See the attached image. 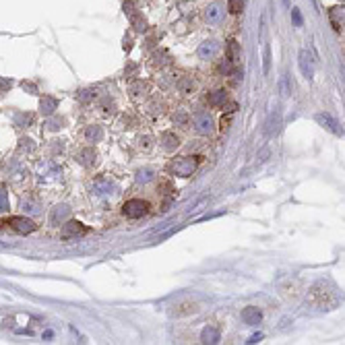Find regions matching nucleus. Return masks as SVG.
Wrapping results in <instances>:
<instances>
[{"label":"nucleus","instance_id":"obj_4","mask_svg":"<svg viewBox=\"0 0 345 345\" xmlns=\"http://www.w3.org/2000/svg\"><path fill=\"white\" fill-rule=\"evenodd\" d=\"M223 19H225V7L221 3H211L205 9V21L209 25H219Z\"/></svg>","mask_w":345,"mask_h":345},{"label":"nucleus","instance_id":"obj_10","mask_svg":"<svg viewBox=\"0 0 345 345\" xmlns=\"http://www.w3.org/2000/svg\"><path fill=\"white\" fill-rule=\"evenodd\" d=\"M316 122H318L320 126H325L327 131L335 133V135H343V128L339 126V122H337L333 116H329V114H316Z\"/></svg>","mask_w":345,"mask_h":345},{"label":"nucleus","instance_id":"obj_1","mask_svg":"<svg viewBox=\"0 0 345 345\" xmlns=\"http://www.w3.org/2000/svg\"><path fill=\"white\" fill-rule=\"evenodd\" d=\"M308 300H310V304L316 306L318 310H331V308L337 306V296H335L325 283H316V285L310 290Z\"/></svg>","mask_w":345,"mask_h":345},{"label":"nucleus","instance_id":"obj_16","mask_svg":"<svg viewBox=\"0 0 345 345\" xmlns=\"http://www.w3.org/2000/svg\"><path fill=\"white\" fill-rule=\"evenodd\" d=\"M178 145H180V139H178L176 133H163V137H161V147H163L165 151H176Z\"/></svg>","mask_w":345,"mask_h":345},{"label":"nucleus","instance_id":"obj_3","mask_svg":"<svg viewBox=\"0 0 345 345\" xmlns=\"http://www.w3.org/2000/svg\"><path fill=\"white\" fill-rule=\"evenodd\" d=\"M122 213L126 215L128 219H139V217H143V215L149 213V205L145 201H141V199H133V201L124 203Z\"/></svg>","mask_w":345,"mask_h":345},{"label":"nucleus","instance_id":"obj_22","mask_svg":"<svg viewBox=\"0 0 345 345\" xmlns=\"http://www.w3.org/2000/svg\"><path fill=\"white\" fill-rule=\"evenodd\" d=\"M85 137H87L89 141H93V143L101 141V139H103V131H101V126H89L87 131H85Z\"/></svg>","mask_w":345,"mask_h":345},{"label":"nucleus","instance_id":"obj_36","mask_svg":"<svg viewBox=\"0 0 345 345\" xmlns=\"http://www.w3.org/2000/svg\"><path fill=\"white\" fill-rule=\"evenodd\" d=\"M151 114H153V116H161L163 114V103H159V101H155V103H151Z\"/></svg>","mask_w":345,"mask_h":345},{"label":"nucleus","instance_id":"obj_32","mask_svg":"<svg viewBox=\"0 0 345 345\" xmlns=\"http://www.w3.org/2000/svg\"><path fill=\"white\" fill-rule=\"evenodd\" d=\"M263 71H265V75H269V71H271V48H269V46H265V62H263Z\"/></svg>","mask_w":345,"mask_h":345},{"label":"nucleus","instance_id":"obj_42","mask_svg":"<svg viewBox=\"0 0 345 345\" xmlns=\"http://www.w3.org/2000/svg\"><path fill=\"white\" fill-rule=\"evenodd\" d=\"M283 5H285V7H290V0H283Z\"/></svg>","mask_w":345,"mask_h":345},{"label":"nucleus","instance_id":"obj_25","mask_svg":"<svg viewBox=\"0 0 345 345\" xmlns=\"http://www.w3.org/2000/svg\"><path fill=\"white\" fill-rule=\"evenodd\" d=\"M279 91H281L283 97L292 95V85H290V75H283L281 81H279Z\"/></svg>","mask_w":345,"mask_h":345},{"label":"nucleus","instance_id":"obj_12","mask_svg":"<svg viewBox=\"0 0 345 345\" xmlns=\"http://www.w3.org/2000/svg\"><path fill=\"white\" fill-rule=\"evenodd\" d=\"M279 126H281V112H279V107H275V112H271V116H269V120L265 124V135L273 137L279 131Z\"/></svg>","mask_w":345,"mask_h":345},{"label":"nucleus","instance_id":"obj_28","mask_svg":"<svg viewBox=\"0 0 345 345\" xmlns=\"http://www.w3.org/2000/svg\"><path fill=\"white\" fill-rule=\"evenodd\" d=\"M151 178H153V169H141L139 174H137V182H141V184L149 182Z\"/></svg>","mask_w":345,"mask_h":345},{"label":"nucleus","instance_id":"obj_8","mask_svg":"<svg viewBox=\"0 0 345 345\" xmlns=\"http://www.w3.org/2000/svg\"><path fill=\"white\" fill-rule=\"evenodd\" d=\"M300 69H302V75H304L308 81L314 77V60H312V54L308 50L300 52Z\"/></svg>","mask_w":345,"mask_h":345},{"label":"nucleus","instance_id":"obj_40","mask_svg":"<svg viewBox=\"0 0 345 345\" xmlns=\"http://www.w3.org/2000/svg\"><path fill=\"white\" fill-rule=\"evenodd\" d=\"M292 17H294V23L300 27L302 25V17H300V11L298 9H292Z\"/></svg>","mask_w":345,"mask_h":345},{"label":"nucleus","instance_id":"obj_11","mask_svg":"<svg viewBox=\"0 0 345 345\" xmlns=\"http://www.w3.org/2000/svg\"><path fill=\"white\" fill-rule=\"evenodd\" d=\"M83 234H87V227L79 221H67V225H62V238H75Z\"/></svg>","mask_w":345,"mask_h":345},{"label":"nucleus","instance_id":"obj_23","mask_svg":"<svg viewBox=\"0 0 345 345\" xmlns=\"http://www.w3.org/2000/svg\"><path fill=\"white\" fill-rule=\"evenodd\" d=\"M131 93H133V97L137 101H141L147 95V83H135L133 87H131Z\"/></svg>","mask_w":345,"mask_h":345},{"label":"nucleus","instance_id":"obj_41","mask_svg":"<svg viewBox=\"0 0 345 345\" xmlns=\"http://www.w3.org/2000/svg\"><path fill=\"white\" fill-rule=\"evenodd\" d=\"M261 339H263V335H261V333H258V335H252L248 343H258V341H261Z\"/></svg>","mask_w":345,"mask_h":345},{"label":"nucleus","instance_id":"obj_27","mask_svg":"<svg viewBox=\"0 0 345 345\" xmlns=\"http://www.w3.org/2000/svg\"><path fill=\"white\" fill-rule=\"evenodd\" d=\"M131 19H133V27H135L139 33H143V31L147 29V21H145V19H141L139 15H131Z\"/></svg>","mask_w":345,"mask_h":345},{"label":"nucleus","instance_id":"obj_19","mask_svg":"<svg viewBox=\"0 0 345 345\" xmlns=\"http://www.w3.org/2000/svg\"><path fill=\"white\" fill-rule=\"evenodd\" d=\"M201 341L203 343H219V331L215 327H205L201 333Z\"/></svg>","mask_w":345,"mask_h":345},{"label":"nucleus","instance_id":"obj_33","mask_svg":"<svg viewBox=\"0 0 345 345\" xmlns=\"http://www.w3.org/2000/svg\"><path fill=\"white\" fill-rule=\"evenodd\" d=\"M19 143H21V145H19L21 151H29V153H31V151H35V145H33L31 139H21Z\"/></svg>","mask_w":345,"mask_h":345},{"label":"nucleus","instance_id":"obj_34","mask_svg":"<svg viewBox=\"0 0 345 345\" xmlns=\"http://www.w3.org/2000/svg\"><path fill=\"white\" fill-rule=\"evenodd\" d=\"M232 71H234V67H232V60H229V58L223 60V62L219 64V73H221V75H229Z\"/></svg>","mask_w":345,"mask_h":345},{"label":"nucleus","instance_id":"obj_35","mask_svg":"<svg viewBox=\"0 0 345 345\" xmlns=\"http://www.w3.org/2000/svg\"><path fill=\"white\" fill-rule=\"evenodd\" d=\"M77 97H79L81 101H91V99L95 97V93H93L91 89H83V91H81V93H79Z\"/></svg>","mask_w":345,"mask_h":345},{"label":"nucleus","instance_id":"obj_20","mask_svg":"<svg viewBox=\"0 0 345 345\" xmlns=\"http://www.w3.org/2000/svg\"><path fill=\"white\" fill-rule=\"evenodd\" d=\"M95 151L93 149H83L81 153H79V161L83 163V165H93L95 163Z\"/></svg>","mask_w":345,"mask_h":345},{"label":"nucleus","instance_id":"obj_15","mask_svg":"<svg viewBox=\"0 0 345 345\" xmlns=\"http://www.w3.org/2000/svg\"><path fill=\"white\" fill-rule=\"evenodd\" d=\"M69 215H71V209L67 205H58V207H54V211L50 215V223L52 225H58V221L69 219Z\"/></svg>","mask_w":345,"mask_h":345},{"label":"nucleus","instance_id":"obj_30","mask_svg":"<svg viewBox=\"0 0 345 345\" xmlns=\"http://www.w3.org/2000/svg\"><path fill=\"white\" fill-rule=\"evenodd\" d=\"M64 124H67V120H64V118H52V120H48V128H50V131H58V128H62Z\"/></svg>","mask_w":345,"mask_h":345},{"label":"nucleus","instance_id":"obj_39","mask_svg":"<svg viewBox=\"0 0 345 345\" xmlns=\"http://www.w3.org/2000/svg\"><path fill=\"white\" fill-rule=\"evenodd\" d=\"M21 87H23L25 91H31V93H37V87H35V85H33V83H29V81H23V83H21Z\"/></svg>","mask_w":345,"mask_h":345},{"label":"nucleus","instance_id":"obj_5","mask_svg":"<svg viewBox=\"0 0 345 345\" xmlns=\"http://www.w3.org/2000/svg\"><path fill=\"white\" fill-rule=\"evenodd\" d=\"M192 122H195V128H197L199 135H211L213 133V118L209 112H195Z\"/></svg>","mask_w":345,"mask_h":345},{"label":"nucleus","instance_id":"obj_37","mask_svg":"<svg viewBox=\"0 0 345 345\" xmlns=\"http://www.w3.org/2000/svg\"><path fill=\"white\" fill-rule=\"evenodd\" d=\"M11 87H13V79L0 77V91H7V89H11Z\"/></svg>","mask_w":345,"mask_h":345},{"label":"nucleus","instance_id":"obj_21","mask_svg":"<svg viewBox=\"0 0 345 345\" xmlns=\"http://www.w3.org/2000/svg\"><path fill=\"white\" fill-rule=\"evenodd\" d=\"M331 21H333V27L337 31H341V27H343V9L341 7L331 9Z\"/></svg>","mask_w":345,"mask_h":345},{"label":"nucleus","instance_id":"obj_13","mask_svg":"<svg viewBox=\"0 0 345 345\" xmlns=\"http://www.w3.org/2000/svg\"><path fill=\"white\" fill-rule=\"evenodd\" d=\"M242 320L246 322V325L254 327V325H258V322L263 320V314H261V310H258V308L248 306V308H244V310H242Z\"/></svg>","mask_w":345,"mask_h":345},{"label":"nucleus","instance_id":"obj_18","mask_svg":"<svg viewBox=\"0 0 345 345\" xmlns=\"http://www.w3.org/2000/svg\"><path fill=\"white\" fill-rule=\"evenodd\" d=\"M176 87H178V91L180 93H184V95H188V93H192L195 91V81H192V77H180L178 79V83H176Z\"/></svg>","mask_w":345,"mask_h":345},{"label":"nucleus","instance_id":"obj_17","mask_svg":"<svg viewBox=\"0 0 345 345\" xmlns=\"http://www.w3.org/2000/svg\"><path fill=\"white\" fill-rule=\"evenodd\" d=\"M209 103H211L213 107H221V105H225V103H227V91H225V89H217V91L209 93Z\"/></svg>","mask_w":345,"mask_h":345},{"label":"nucleus","instance_id":"obj_2","mask_svg":"<svg viewBox=\"0 0 345 345\" xmlns=\"http://www.w3.org/2000/svg\"><path fill=\"white\" fill-rule=\"evenodd\" d=\"M199 157H180V159H174L169 163V171L174 176H180V178H188L192 176V171L199 167Z\"/></svg>","mask_w":345,"mask_h":345},{"label":"nucleus","instance_id":"obj_29","mask_svg":"<svg viewBox=\"0 0 345 345\" xmlns=\"http://www.w3.org/2000/svg\"><path fill=\"white\" fill-rule=\"evenodd\" d=\"M174 124H178V126H186V124H188V114H186L184 110L176 112V114H174Z\"/></svg>","mask_w":345,"mask_h":345},{"label":"nucleus","instance_id":"obj_38","mask_svg":"<svg viewBox=\"0 0 345 345\" xmlns=\"http://www.w3.org/2000/svg\"><path fill=\"white\" fill-rule=\"evenodd\" d=\"M0 211H9V201H7L5 190H0Z\"/></svg>","mask_w":345,"mask_h":345},{"label":"nucleus","instance_id":"obj_31","mask_svg":"<svg viewBox=\"0 0 345 345\" xmlns=\"http://www.w3.org/2000/svg\"><path fill=\"white\" fill-rule=\"evenodd\" d=\"M238 54H240V46H238V41H229V60H232V62H236V60H238Z\"/></svg>","mask_w":345,"mask_h":345},{"label":"nucleus","instance_id":"obj_24","mask_svg":"<svg viewBox=\"0 0 345 345\" xmlns=\"http://www.w3.org/2000/svg\"><path fill=\"white\" fill-rule=\"evenodd\" d=\"M93 188H95V190L99 192V195H110V190H112V184H110V180H105V178H99V180H95Z\"/></svg>","mask_w":345,"mask_h":345},{"label":"nucleus","instance_id":"obj_9","mask_svg":"<svg viewBox=\"0 0 345 345\" xmlns=\"http://www.w3.org/2000/svg\"><path fill=\"white\" fill-rule=\"evenodd\" d=\"M199 312V304H195V302H178V304L174 306V310H171V316H188V314H197Z\"/></svg>","mask_w":345,"mask_h":345},{"label":"nucleus","instance_id":"obj_14","mask_svg":"<svg viewBox=\"0 0 345 345\" xmlns=\"http://www.w3.org/2000/svg\"><path fill=\"white\" fill-rule=\"evenodd\" d=\"M56 107H58V101L54 97H50V95L41 97V101H39V112L44 114V116H52L56 112Z\"/></svg>","mask_w":345,"mask_h":345},{"label":"nucleus","instance_id":"obj_26","mask_svg":"<svg viewBox=\"0 0 345 345\" xmlns=\"http://www.w3.org/2000/svg\"><path fill=\"white\" fill-rule=\"evenodd\" d=\"M242 9H244V0H229V3H227V11L232 15H240Z\"/></svg>","mask_w":345,"mask_h":345},{"label":"nucleus","instance_id":"obj_7","mask_svg":"<svg viewBox=\"0 0 345 345\" xmlns=\"http://www.w3.org/2000/svg\"><path fill=\"white\" fill-rule=\"evenodd\" d=\"M7 225H11V229H15L19 234H29V232L35 229V223L31 219H27V217H11L7 221Z\"/></svg>","mask_w":345,"mask_h":345},{"label":"nucleus","instance_id":"obj_6","mask_svg":"<svg viewBox=\"0 0 345 345\" xmlns=\"http://www.w3.org/2000/svg\"><path fill=\"white\" fill-rule=\"evenodd\" d=\"M217 54H219V41H215V39H207L199 46V58L201 60H213Z\"/></svg>","mask_w":345,"mask_h":345}]
</instances>
